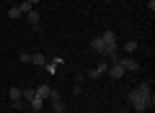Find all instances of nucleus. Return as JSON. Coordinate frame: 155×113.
Here are the masks:
<instances>
[{
    "label": "nucleus",
    "instance_id": "obj_11",
    "mask_svg": "<svg viewBox=\"0 0 155 113\" xmlns=\"http://www.w3.org/2000/svg\"><path fill=\"white\" fill-rule=\"evenodd\" d=\"M34 93H36V98H41V100H44V98H47V95L52 93V87H49V85H39V87H36Z\"/></svg>",
    "mask_w": 155,
    "mask_h": 113
},
{
    "label": "nucleus",
    "instance_id": "obj_6",
    "mask_svg": "<svg viewBox=\"0 0 155 113\" xmlns=\"http://www.w3.org/2000/svg\"><path fill=\"white\" fill-rule=\"evenodd\" d=\"M106 72H109V77H114V80H119V77H124V75H127V72H124V67L119 64V62H116V64H111Z\"/></svg>",
    "mask_w": 155,
    "mask_h": 113
},
{
    "label": "nucleus",
    "instance_id": "obj_1",
    "mask_svg": "<svg viewBox=\"0 0 155 113\" xmlns=\"http://www.w3.org/2000/svg\"><path fill=\"white\" fill-rule=\"evenodd\" d=\"M150 95H153V93H150ZM145 98H147V95H142L137 87H134V90H129V103H132V108H134V111H140V113L147 111V103H145Z\"/></svg>",
    "mask_w": 155,
    "mask_h": 113
},
{
    "label": "nucleus",
    "instance_id": "obj_8",
    "mask_svg": "<svg viewBox=\"0 0 155 113\" xmlns=\"http://www.w3.org/2000/svg\"><path fill=\"white\" fill-rule=\"evenodd\" d=\"M39 18H41V13H39L36 8H34V11H28V13H26V21L31 23V26H36V23H39Z\"/></svg>",
    "mask_w": 155,
    "mask_h": 113
},
{
    "label": "nucleus",
    "instance_id": "obj_7",
    "mask_svg": "<svg viewBox=\"0 0 155 113\" xmlns=\"http://www.w3.org/2000/svg\"><path fill=\"white\" fill-rule=\"evenodd\" d=\"M106 70H109V62H98V64L91 70L88 77H101V75H106Z\"/></svg>",
    "mask_w": 155,
    "mask_h": 113
},
{
    "label": "nucleus",
    "instance_id": "obj_5",
    "mask_svg": "<svg viewBox=\"0 0 155 113\" xmlns=\"http://www.w3.org/2000/svg\"><path fill=\"white\" fill-rule=\"evenodd\" d=\"M91 49H93L96 54H101V57H104V54H106V44H104V39H101V36H93V39H91Z\"/></svg>",
    "mask_w": 155,
    "mask_h": 113
},
{
    "label": "nucleus",
    "instance_id": "obj_9",
    "mask_svg": "<svg viewBox=\"0 0 155 113\" xmlns=\"http://www.w3.org/2000/svg\"><path fill=\"white\" fill-rule=\"evenodd\" d=\"M137 49H140V44L134 41V39H127V41H124V52H127V54H134Z\"/></svg>",
    "mask_w": 155,
    "mask_h": 113
},
{
    "label": "nucleus",
    "instance_id": "obj_12",
    "mask_svg": "<svg viewBox=\"0 0 155 113\" xmlns=\"http://www.w3.org/2000/svg\"><path fill=\"white\" fill-rule=\"evenodd\" d=\"M28 105H31L34 111H41V108H44V100H41V98H36V95H34L31 100H28Z\"/></svg>",
    "mask_w": 155,
    "mask_h": 113
},
{
    "label": "nucleus",
    "instance_id": "obj_21",
    "mask_svg": "<svg viewBox=\"0 0 155 113\" xmlns=\"http://www.w3.org/2000/svg\"><path fill=\"white\" fill-rule=\"evenodd\" d=\"M147 5H150V13L155 11V0H147Z\"/></svg>",
    "mask_w": 155,
    "mask_h": 113
},
{
    "label": "nucleus",
    "instance_id": "obj_14",
    "mask_svg": "<svg viewBox=\"0 0 155 113\" xmlns=\"http://www.w3.org/2000/svg\"><path fill=\"white\" fill-rule=\"evenodd\" d=\"M18 8H21V16H26L28 11H34V5H31V3H28V0H23V3H21V5H18Z\"/></svg>",
    "mask_w": 155,
    "mask_h": 113
},
{
    "label": "nucleus",
    "instance_id": "obj_3",
    "mask_svg": "<svg viewBox=\"0 0 155 113\" xmlns=\"http://www.w3.org/2000/svg\"><path fill=\"white\" fill-rule=\"evenodd\" d=\"M119 64L124 67V72H137V70H140V62L134 59V57H129V54H127V57H122V59H119Z\"/></svg>",
    "mask_w": 155,
    "mask_h": 113
},
{
    "label": "nucleus",
    "instance_id": "obj_22",
    "mask_svg": "<svg viewBox=\"0 0 155 113\" xmlns=\"http://www.w3.org/2000/svg\"><path fill=\"white\" fill-rule=\"evenodd\" d=\"M28 3H31V5H36V3H39V0H28Z\"/></svg>",
    "mask_w": 155,
    "mask_h": 113
},
{
    "label": "nucleus",
    "instance_id": "obj_19",
    "mask_svg": "<svg viewBox=\"0 0 155 113\" xmlns=\"http://www.w3.org/2000/svg\"><path fill=\"white\" fill-rule=\"evenodd\" d=\"M83 93V85H72V95H80Z\"/></svg>",
    "mask_w": 155,
    "mask_h": 113
},
{
    "label": "nucleus",
    "instance_id": "obj_17",
    "mask_svg": "<svg viewBox=\"0 0 155 113\" xmlns=\"http://www.w3.org/2000/svg\"><path fill=\"white\" fill-rule=\"evenodd\" d=\"M44 70H47V72H49V75H54V72H57V67H54V64H52V62H47V64H44Z\"/></svg>",
    "mask_w": 155,
    "mask_h": 113
},
{
    "label": "nucleus",
    "instance_id": "obj_15",
    "mask_svg": "<svg viewBox=\"0 0 155 113\" xmlns=\"http://www.w3.org/2000/svg\"><path fill=\"white\" fill-rule=\"evenodd\" d=\"M8 18H21V8H18V5L8 8Z\"/></svg>",
    "mask_w": 155,
    "mask_h": 113
},
{
    "label": "nucleus",
    "instance_id": "obj_18",
    "mask_svg": "<svg viewBox=\"0 0 155 113\" xmlns=\"http://www.w3.org/2000/svg\"><path fill=\"white\" fill-rule=\"evenodd\" d=\"M18 59H21V62H23V64H28V62H31V54H26V52H23V54H21V57H18Z\"/></svg>",
    "mask_w": 155,
    "mask_h": 113
},
{
    "label": "nucleus",
    "instance_id": "obj_13",
    "mask_svg": "<svg viewBox=\"0 0 155 113\" xmlns=\"http://www.w3.org/2000/svg\"><path fill=\"white\" fill-rule=\"evenodd\" d=\"M8 98H11V103L21 100V87H11V90H8Z\"/></svg>",
    "mask_w": 155,
    "mask_h": 113
},
{
    "label": "nucleus",
    "instance_id": "obj_10",
    "mask_svg": "<svg viewBox=\"0 0 155 113\" xmlns=\"http://www.w3.org/2000/svg\"><path fill=\"white\" fill-rule=\"evenodd\" d=\"M31 64H36V67H44L47 64V57H44V54H31Z\"/></svg>",
    "mask_w": 155,
    "mask_h": 113
},
{
    "label": "nucleus",
    "instance_id": "obj_16",
    "mask_svg": "<svg viewBox=\"0 0 155 113\" xmlns=\"http://www.w3.org/2000/svg\"><path fill=\"white\" fill-rule=\"evenodd\" d=\"M34 95H36V93H34L31 87H26V90H21V98H26V100H31Z\"/></svg>",
    "mask_w": 155,
    "mask_h": 113
},
{
    "label": "nucleus",
    "instance_id": "obj_4",
    "mask_svg": "<svg viewBox=\"0 0 155 113\" xmlns=\"http://www.w3.org/2000/svg\"><path fill=\"white\" fill-rule=\"evenodd\" d=\"M49 98H52V111H54V113H62V111H65V103H62V95H60L57 90H52V93H49Z\"/></svg>",
    "mask_w": 155,
    "mask_h": 113
},
{
    "label": "nucleus",
    "instance_id": "obj_2",
    "mask_svg": "<svg viewBox=\"0 0 155 113\" xmlns=\"http://www.w3.org/2000/svg\"><path fill=\"white\" fill-rule=\"evenodd\" d=\"M101 39H104V44H106V54H109V52H119V41H116V33L114 31L101 33ZM106 54H104V57H106Z\"/></svg>",
    "mask_w": 155,
    "mask_h": 113
},
{
    "label": "nucleus",
    "instance_id": "obj_20",
    "mask_svg": "<svg viewBox=\"0 0 155 113\" xmlns=\"http://www.w3.org/2000/svg\"><path fill=\"white\" fill-rule=\"evenodd\" d=\"M85 82V75H75V85H83Z\"/></svg>",
    "mask_w": 155,
    "mask_h": 113
}]
</instances>
